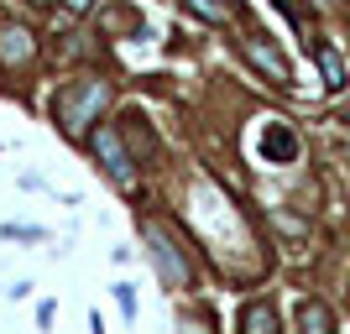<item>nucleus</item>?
Segmentation results:
<instances>
[{
	"instance_id": "1",
	"label": "nucleus",
	"mask_w": 350,
	"mask_h": 334,
	"mask_svg": "<svg viewBox=\"0 0 350 334\" xmlns=\"http://www.w3.org/2000/svg\"><path fill=\"white\" fill-rule=\"evenodd\" d=\"M105 105H110V84H105V79H94V73L73 79V84L58 94V126H63V136H84L89 126L100 120Z\"/></svg>"
},
{
	"instance_id": "2",
	"label": "nucleus",
	"mask_w": 350,
	"mask_h": 334,
	"mask_svg": "<svg viewBox=\"0 0 350 334\" xmlns=\"http://www.w3.org/2000/svg\"><path fill=\"white\" fill-rule=\"evenodd\" d=\"M142 240H146V246H152V262H157L162 282H167V288H183L193 266L183 262V251H178V240H173V235L162 230L157 219H142Z\"/></svg>"
},
{
	"instance_id": "3",
	"label": "nucleus",
	"mask_w": 350,
	"mask_h": 334,
	"mask_svg": "<svg viewBox=\"0 0 350 334\" xmlns=\"http://www.w3.org/2000/svg\"><path fill=\"white\" fill-rule=\"evenodd\" d=\"M89 146H94V157H100V167L116 183H136V162L126 157V141H120L116 126H94V136H89Z\"/></svg>"
},
{
	"instance_id": "4",
	"label": "nucleus",
	"mask_w": 350,
	"mask_h": 334,
	"mask_svg": "<svg viewBox=\"0 0 350 334\" xmlns=\"http://www.w3.org/2000/svg\"><path fill=\"white\" fill-rule=\"evenodd\" d=\"M246 58L256 63V68L272 79V84H293V68H288V58H282L278 47L267 42V37H246Z\"/></svg>"
},
{
	"instance_id": "5",
	"label": "nucleus",
	"mask_w": 350,
	"mask_h": 334,
	"mask_svg": "<svg viewBox=\"0 0 350 334\" xmlns=\"http://www.w3.org/2000/svg\"><path fill=\"white\" fill-rule=\"evenodd\" d=\"M262 157L267 162H293L298 157V136H293V126H282V120H272L262 131Z\"/></svg>"
},
{
	"instance_id": "6",
	"label": "nucleus",
	"mask_w": 350,
	"mask_h": 334,
	"mask_svg": "<svg viewBox=\"0 0 350 334\" xmlns=\"http://www.w3.org/2000/svg\"><path fill=\"white\" fill-rule=\"evenodd\" d=\"M31 31L27 27H0V63H5V68H21V63L31 58Z\"/></svg>"
},
{
	"instance_id": "7",
	"label": "nucleus",
	"mask_w": 350,
	"mask_h": 334,
	"mask_svg": "<svg viewBox=\"0 0 350 334\" xmlns=\"http://www.w3.org/2000/svg\"><path fill=\"white\" fill-rule=\"evenodd\" d=\"M241 334H278V308L272 303H251L241 314Z\"/></svg>"
},
{
	"instance_id": "8",
	"label": "nucleus",
	"mask_w": 350,
	"mask_h": 334,
	"mask_svg": "<svg viewBox=\"0 0 350 334\" xmlns=\"http://www.w3.org/2000/svg\"><path fill=\"white\" fill-rule=\"evenodd\" d=\"M298 329H304V334H329L335 319H329V308H324V303H304V308H298Z\"/></svg>"
},
{
	"instance_id": "9",
	"label": "nucleus",
	"mask_w": 350,
	"mask_h": 334,
	"mask_svg": "<svg viewBox=\"0 0 350 334\" xmlns=\"http://www.w3.org/2000/svg\"><path fill=\"white\" fill-rule=\"evenodd\" d=\"M314 58H319L324 79H329V89H345V63H340V53H329V47L314 42Z\"/></svg>"
},
{
	"instance_id": "10",
	"label": "nucleus",
	"mask_w": 350,
	"mask_h": 334,
	"mask_svg": "<svg viewBox=\"0 0 350 334\" xmlns=\"http://www.w3.org/2000/svg\"><path fill=\"white\" fill-rule=\"evenodd\" d=\"M183 5H189L193 16H204V21H230V5H225V0H183Z\"/></svg>"
},
{
	"instance_id": "11",
	"label": "nucleus",
	"mask_w": 350,
	"mask_h": 334,
	"mask_svg": "<svg viewBox=\"0 0 350 334\" xmlns=\"http://www.w3.org/2000/svg\"><path fill=\"white\" fill-rule=\"evenodd\" d=\"M116 298H120V308H126V314H136V288H126V282H120Z\"/></svg>"
},
{
	"instance_id": "12",
	"label": "nucleus",
	"mask_w": 350,
	"mask_h": 334,
	"mask_svg": "<svg viewBox=\"0 0 350 334\" xmlns=\"http://www.w3.org/2000/svg\"><path fill=\"white\" fill-rule=\"evenodd\" d=\"M5 235L11 240H42V230H21V225H5Z\"/></svg>"
},
{
	"instance_id": "13",
	"label": "nucleus",
	"mask_w": 350,
	"mask_h": 334,
	"mask_svg": "<svg viewBox=\"0 0 350 334\" xmlns=\"http://www.w3.org/2000/svg\"><path fill=\"white\" fill-rule=\"evenodd\" d=\"M63 5H68V16H84L89 5H94V0H63Z\"/></svg>"
},
{
	"instance_id": "14",
	"label": "nucleus",
	"mask_w": 350,
	"mask_h": 334,
	"mask_svg": "<svg viewBox=\"0 0 350 334\" xmlns=\"http://www.w3.org/2000/svg\"><path fill=\"white\" fill-rule=\"evenodd\" d=\"M42 5H47V0H42Z\"/></svg>"
}]
</instances>
